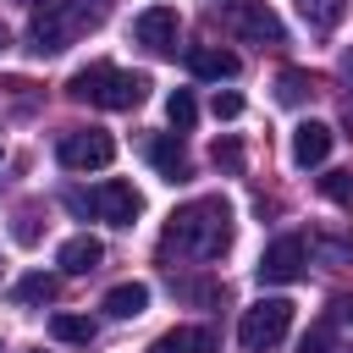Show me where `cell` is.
<instances>
[{"label": "cell", "instance_id": "9c48e42d", "mask_svg": "<svg viewBox=\"0 0 353 353\" xmlns=\"http://www.w3.org/2000/svg\"><path fill=\"white\" fill-rule=\"evenodd\" d=\"M132 39L149 44L154 55H171V50H176V11H171V6H149V11H138V17H132Z\"/></svg>", "mask_w": 353, "mask_h": 353}, {"label": "cell", "instance_id": "3957f363", "mask_svg": "<svg viewBox=\"0 0 353 353\" xmlns=\"http://www.w3.org/2000/svg\"><path fill=\"white\" fill-rule=\"evenodd\" d=\"M83 28H94V11L88 0H44L33 6V22H28V44L39 55H61Z\"/></svg>", "mask_w": 353, "mask_h": 353}, {"label": "cell", "instance_id": "7a4b0ae2", "mask_svg": "<svg viewBox=\"0 0 353 353\" xmlns=\"http://www.w3.org/2000/svg\"><path fill=\"white\" fill-rule=\"evenodd\" d=\"M66 94L83 99V105H99V110H132V105H143L149 77H143V72H121V66H110V61H88L83 72H72Z\"/></svg>", "mask_w": 353, "mask_h": 353}, {"label": "cell", "instance_id": "7402d4cb", "mask_svg": "<svg viewBox=\"0 0 353 353\" xmlns=\"http://www.w3.org/2000/svg\"><path fill=\"white\" fill-rule=\"evenodd\" d=\"M165 116H171V127H176V132H188V127L199 121V105H193V94H188V88H176V94L165 99Z\"/></svg>", "mask_w": 353, "mask_h": 353}, {"label": "cell", "instance_id": "277c9868", "mask_svg": "<svg viewBox=\"0 0 353 353\" xmlns=\"http://www.w3.org/2000/svg\"><path fill=\"white\" fill-rule=\"evenodd\" d=\"M215 17H221V28H226L237 44H259V50L287 44V28H281V17H276L265 0H226Z\"/></svg>", "mask_w": 353, "mask_h": 353}, {"label": "cell", "instance_id": "30bf717a", "mask_svg": "<svg viewBox=\"0 0 353 353\" xmlns=\"http://www.w3.org/2000/svg\"><path fill=\"white\" fill-rule=\"evenodd\" d=\"M331 143H336V132L325 127V121H298L292 127V160L309 171V165H320L325 154H331Z\"/></svg>", "mask_w": 353, "mask_h": 353}, {"label": "cell", "instance_id": "d6986e66", "mask_svg": "<svg viewBox=\"0 0 353 353\" xmlns=\"http://www.w3.org/2000/svg\"><path fill=\"white\" fill-rule=\"evenodd\" d=\"M50 331H55V342H77V347L94 342V320H88V314H55Z\"/></svg>", "mask_w": 353, "mask_h": 353}, {"label": "cell", "instance_id": "4fadbf2b", "mask_svg": "<svg viewBox=\"0 0 353 353\" xmlns=\"http://www.w3.org/2000/svg\"><path fill=\"white\" fill-rule=\"evenodd\" d=\"M99 259H105V243L88 237V232L61 243V270H66V276H88V270H99Z\"/></svg>", "mask_w": 353, "mask_h": 353}, {"label": "cell", "instance_id": "e0dca14e", "mask_svg": "<svg viewBox=\"0 0 353 353\" xmlns=\"http://www.w3.org/2000/svg\"><path fill=\"white\" fill-rule=\"evenodd\" d=\"M55 292H61V281L55 276H44V270H28L22 281H17V303H55Z\"/></svg>", "mask_w": 353, "mask_h": 353}, {"label": "cell", "instance_id": "2e32d148", "mask_svg": "<svg viewBox=\"0 0 353 353\" xmlns=\"http://www.w3.org/2000/svg\"><path fill=\"white\" fill-rule=\"evenodd\" d=\"M342 11H347V0H298V17H303L314 33H331V28L342 22Z\"/></svg>", "mask_w": 353, "mask_h": 353}, {"label": "cell", "instance_id": "83f0119b", "mask_svg": "<svg viewBox=\"0 0 353 353\" xmlns=\"http://www.w3.org/2000/svg\"><path fill=\"white\" fill-rule=\"evenodd\" d=\"M342 77H347V83H353V50H347V55H342Z\"/></svg>", "mask_w": 353, "mask_h": 353}, {"label": "cell", "instance_id": "ffe728a7", "mask_svg": "<svg viewBox=\"0 0 353 353\" xmlns=\"http://www.w3.org/2000/svg\"><path fill=\"white\" fill-rule=\"evenodd\" d=\"M331 347H336V314L314 320V325L303 331V342H298V353H331Z\"/></svg>", "mask_w": 353, "mask_h": 353}, {"label": "cell", "instance_id": "603a6c76", "mask_svg": "<svg viewBox=\"0 0 353 353\" xmlns=\"http://www.w3.org/2000/svg\"><path fill=\"white\" fill-rule=\"evenodd\" d=\"M210 160H215L221 171H237V165H243V149H237L232 138H215V149H210Z\"/></svg>", "mask_w": 353, "mask_h": 353}, {"label": "cell", "instance_id": "5b68a950", "mask_svg": "<svg viewBox=\"0 0 353 353\" xmlns=\"http://www.w3.org/2000/svg\"><path fill=\"white\" fill-rule=\"evenodd\" d=\"M287 325H292V303H287V298H259V303L243 309L237 342H243L248 353H265V347H276V342L287 336Z\"/></svg>", "mask_w": 353, "mask_h": 353}, {"label": "cell", "instance_id": "9a60e30c", "mask_svg": "<svg viewBox=\"0 0 353 353\" xmlns=\"http://www.w3.org/2000/svg\"><path fill=\"white\" fill-rule=\"evenodd\" d=\"M143 309H149V287L143 281H121V287L105 292V314H116V320H138Z\"/></svg>", "mask_w": 353, "mask_h": 353}, {"label": "cell", "instance_id": "f1b7e54d", "mask_svg": "<svg viewBox=\"0 0 353 353\" xmlns=\"http://www.w3.org/2000/svg\"><path fill=\"white\" fill-rule=\"evenodd\" d=\"M6 44H11V33H6V28H0V50H6Z\"/></svg>", "mask_w": 353, "mask_h": 353}, {"label": "cell", "instance_id": "6da1fadb", "mask_svg": "<svg viewBox=\"0 0 353 353\" xmlns=\"http://www.w3.org/2000/svg\"><path fill=\"white\" fill-rule=\"evenodd\" d=\"M226 243H232V204L226 199H193L160 232V254H176V259H221Z\"/></svg>", "mask_w": 353, "mask_h": 353}, {"label": "cell", "instance_id": "484cf974", "mask_svg": "<svg viewBox=\"0 0 353 353\" xmlns=\"http://www.w3.org/2000/svg\"><path fill=\"white\" fill-rule=\"evenodd\" d=\"M215 116H221V121L243 116V94H215Z\"/></svg>", "mask_w": 353, "mask_h": 353}, {"label": "cell", "instance_id": "7c38bea8", "mask_svg": "<svg viewBox=\"0 0 353 353\" xmlns=\"http://www.w3.org/2000/svg\"><path fill=\"white\" fill-rule=\"evenodd\" d=\"M149 165L165 176V182H188V149H182V138L176 132H165V138H149Z\"/></svg>", "mask_w": 353, "mask_h": 353}, {"label": "cell", "instance_id": "8fae6325", "mask_svg": "<svg viewBox=\"0 0 353 353\" xmlns=\"http://www.w3.org/2000/svg\"><path fill=\"white\" fill-rule=\"evenodd\" d=\"M182 61H188V72H193V77H210V83L237 77V55H232V50H221V44H193Z\"/></svg>", "mask_w": 353, "mask_h": 353}, {"label": "cell", "instance_id": "44dd1931", "mask_svg": "<svg viewBox=\"0 0 353 353\" xmlns=\"http://www.w3.org/2000/svg\"><path fill=\"white\" fill-rule=\"evenodd\" d=\"M320 193H325L336 210H353V171H325V176H320Z\"/></svg>", "mask_w": 353, "mask_h": 353}, {"label": "cell", "instance_id": "52a82bcc", "mask_svg": "<svg viewBox=\"0 0 353 353\" xmlns=\"http://www.w3.org/2000/svg\"><path fill=\"white\" fill-rule=\"evenodd\" d=\"M303 259H309V248H303V237H276L265 254H259V281L265 287H287V281H298L303 276Z\"/></svg>", "mask_w": 353, "mask_h": 353}, {"label": "cell", "instance_id": "5bb4252c", "mask_svg": "<svg viewBox=\"0 0 353 353\" xmlns=\"http://www.w3.org/2000/svg\"><path fill=\"white\" fill-rule=\"evenodd\" d=\"M221 342H215V331L210 325H171L160 342H154V353H215Z\"/></svg>", "mask_w": 353, "mask_h": 353}, {"label": "cell", "instance_id": "f546056e", "mask_svg": "<svg viewBox=\"0 0 353 353\" xmlns=\"http://www.w3.org/2000/svg\"><path fill=\"white\" fill-rule=\"evenodd\" d=\"M22 6H44V0H22Z\"/></svg>", "mask_w": 353, "mask_h": 353}, {"label": "cell", "instance_id": "ac0fdd59", "mask_svg": "<svg viewBox=\"0 0 353 353\" xmlns=\"http://www.w3.org/2000/svg\"><path fill=\"white\" fill-rule=\"evenodd\" d=\"M309 94H314V77H309V72H298V66H287V72L276 77V99H281V105H303Z\"/></svg>", "mask_w": 353, "mask_h": 353}, {"label": "cell", "instance_id": "8992f818", "mask_svg": "<svg viewBox=\"0 0 353 353\" xmlns=\"http://www.w3.org/2000/svg\"><path fill=\"white\" fill-rule=\"evenodd\" d=\"M61 165L66 171H99V165H110L116 160V138L110 132H99V127H77V132H66L61 138Z\"/></svg>", "mask_w": 353, "mask_h": 353}, {"label": "cell", "instance_id": "d4e9b609", "mask_svg": "<svg viewBox=\"0 0 353 353\" xmlns=\"http://www.w3.org/2000/svg\"><path fill=\"white\" fill-rule=\"evenodd\" d=\"M66 210H72V215H99L94 193H83V188H66Z\"/></svg>", "mask_w": 353, "mask_h": 353}, {"label": "cell", "instance_id": "4316f807", "mask_svg": "<svg viewBox=\"0 0 353 353\" xmlns=\"http://www.w3.org/2000/svg\"><path fill=\"white\" fill-rule=\"evenodd\" d=\"M17 243H39V215H33V210L17 215Z\"/></svg>", "mask_w": 353, "mask_h": 353}, {"label": "cell", "instance_id": "ba28073f", "mask_svg": "<svg viewBox=\"0 0 353 353\" xmlns=\"http://www.w3.org/2000/svg\"><path fill=\"white\" fill-rule=\"evenodd\" d=\"M94 204H99V221H110V226H132V221H138V210H143L138 188H132V182H121V176L99 182V188H94Z\"/></svg>", "mask_w": 353, "mask_h": 353}, {"label": "cell", "instance_id": "cb8c5ba5", "mask_svg": "<svg viewBox=\"0 0 353 353\" xmlns=\"http://www.w3.org/2000/svg\"><path fill=\"white\" fill-rule=\"evenodd\" d=\"M303 248H314V254H325V259H336V265L353 259V243H336V237H309Z\"/></svg>", "mask_w": 353, "mask_h": 353}]
</instances>
